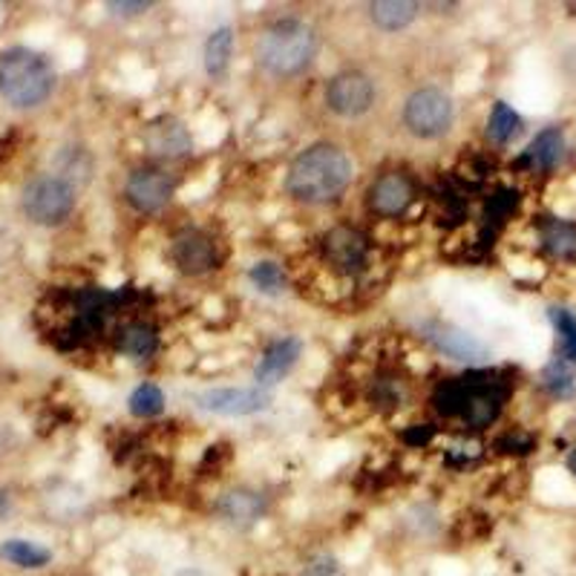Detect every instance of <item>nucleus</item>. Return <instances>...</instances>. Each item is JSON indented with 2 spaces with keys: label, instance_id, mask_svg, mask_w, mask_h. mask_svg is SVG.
I'll use <instances>...</instances> for the list:
<instances>
[{
  "label": "nucleus",
  "instance_id": "obj_6",
  "mask_svg": "<svg viewBox=\"0 0 576 576\" xmlns=\"http://www.w3.org/2000/svg\"><path fill=\"white\" fill-rule=\"evenodd\" d=\"M453 96L441 87H418L403 101V127L421 141H436L453 130Z\"/></svg>",
  "mask_w": 576,
  "mask_h": 576
},
{
  "label": "nucleus",
  "instance_id": "obj_16",
  "mask_svg": "<svg viewBox=\"0 0 576 576\" xmlns=\"http://www.w3.org/2000/svg\"><path fill=\"white\" fill-rule=\"evenodd\" d=\"M216 513L234 527H251L265 516V496L248 487H234L228 493L220 496Z\"/></svg>",
  "mask_w": 576,
  "mask_h": 576
},
{
  "label": "nucleus",
  "instance_id": "obj_5",
  "mask_svg": "<svg viewBox=\"0 0 576 576\" xmlns=\"http://www.w3.org/2000/svg\"><path fill=\"white\" fill-rule=\"evenodd\" d=\"M75 202H78V190L73 181L58 173H38L35 179L26 181L24 193H21L26 220L41 228L64 225L73 216Z\"/></svg>",
  "mask_w": 576,
  "mask_h": 576
},
{
  "label": "nucleus",
  "instance_id": "obj_24",
  "mask_svg": "<svg viewBox=\"0 0 576 576\" xmlns=\"http://www.w3.org/2000/svg\"><path fill=\"white\" fill-rule=\"evenodd\" d=\"M542 384L553 398H571L576 392V372L574 363L553 358L542 370Z\"/></svg>",
  "mask_w": 576,
  "mask_h": 576
},
{
  "label": "nucleus",
  "instance_id": "obj_2",
  "mask_svg": "<svg viewBox=\"0 0 576 576\" xmlns=\"http://www.w3.org/2000/svg\"><path fill=\"white\" fill-rule=\"evenodd\" d=\"M321 50L317 33L303 17H277L256 38V64L272 78H297L314 64Z\"/></svg>",
  "mask_w": 576,
  "mask_h": 576
},
{
  "label": "nucleus",
  "instance_id": "obj_10",
  "mask_svg": "<svg viewBox=\"0 0 576 576\" xmlns=\"http://www.w3.org/2000/svg\"><path fill=\"white\" fill-rule=\"evenodd\" d=\"M323 260L335 268L338 274L354 277L361 274L370 263V239L366 234L352 225H335L331 230L323 234Z\"/></svg>",
  "mask_w": 576,
  "mask_h": 576
},
{
  "label": "nucleus",
  "instance_id": "obj_19",
  "mask_svg": "<svg viewBox=\"0 0 576 576\" xmlns=\"http://www.w3.org/2000/svg\"><path fill=\"white\" fill-rule=\"evenodd\" d=\"M421 15V3L415 0H375L370 3V21L380 33H403Z\"/></svg>",
  "mask_w": 576,
  "mask_h": 576
},
{
  "label": "nucleus",
  "instance_id": "obj_18",
  "mask_svg": "<svg viewBox=\"0 0 576 576\" xmlns=\"http://www.w3.org/2000/svg\"><path fill=\"white\" fill-rule=\"evenodd\" d=\"M115 349L133 361H150L159 349V331L153 323L133 321L124 323L118 335H115Z\"/></svg>",
  "mask_w": 576,
  "mask_h": 576
},
{
  "label": "nucleus",
  "instance_id": "obj_15",
  "mask_svg": "<svg viewBox=\"0 0 576 576\" xmlns=\"http://www.w3.org/2000/svg\"><path fill=\"white\" fill-rule=\"evenodd\" d=\"M427 340L436 346L438 352H444L447 358H453L459 363H478L487 358V346L469 335L467 329L461 326H453V323H429L427 329Z\"/></svg>",
  "mask_w": 576,
  "mask_h": 576
},
{
  "label": "nucleus",
  "instance_id": "obj_7",
  "mask_svg": "<svg viewBox=\"0 0 576 576\" xmlns=\"http://www.w3.org/2000/svg\"><path fill=\"white\" fill-rule=\"evenodd\" d=\"M375 96L378 90H375L372 75H366L363 70H343L329 78L323 101L340 118H361L375 108Z\"/></svg>",
  "mask_w": 576,
  "mask_h": 576
},
{
  "label": "nucleus",
  "instance_id": "obj_28",
  "mask_svg": "<svg viewBox=\"0 0 576 576\" xmlns=\"http://www.w3.org/2000/svg\"><path fill=\"white\" fill-rule=\"evenodd\" d=\"M108 9L113 12V15L118 17H139V15H148V9H153V3L150 0H110Z\"/></svg>",
  "mask_w": 576,
  "mask_h": 576
},
{
  "label": "nucleus",
  "instance_id": "obj_11",
  "mask_svg": "<svg viewBox=\"0 0 576 576\" xmlns=\"http://www.w3.org/2000/svg\"><path fill=\"white\" fill-rule=\"evenodd\" d=\"M171 263L188 277H199L216 268L220 263V251H216V239L202 228L179 230L171 242Z\"/></svg>",
  "mask_w": 576,
  "mask_h": 576
},
{
  "label": "nucleus",
  "instance_id": "obj_13",
  "mask_svg": "<svg viewBox=\"0 0 576 576\" xmlns=\"http://www.w3.org/2000/svg\"><path fill=\"white\" fill-rule=\"evenodd\" d=\"M141 141L156 159H181L193 150V136L176 115H156L153 122L145 124Z\"/></svg>",
  "mask_w": 576,
  "mask_h": 576
},
{
  "label": "nucleus",
  "instance_id": "obj_1",
  "mask_svg": "<svg viewBox=\"0 0 576 576\" xmlns=\"http://www.w3.org/2000/svg\"><path fill=\"white\" fill-rule=\"evenodd\" d=\"M352 173V156L340 145L317 141L300 150L288 165L286 190L288 197L303 205H329L349 188Z\"/></svg>",
  "mask_w": 576,
  "mask_h": 576
},
{
  "label": "nucleus",
  "instance_id": "obj_26",
  "mask_svg": "<svg viewBox=\"0 0 576 576\" xmlns=\"http://www.w3.org/2000/svg\"><path fill=\"white\" fill-rule=\"evenodd\" d=\"M548 317H551L553 331H556V338H560V354H556V358L576 363V314L568 312V309L553 305V309H548Z\"/></svg>",
  "mask_w": 576,
  "mask_h": 576
},
{
  "label": "nucleus",
  "instance_id": "obj_17",
  "mask_svg": "<svg viewBox=\"0 0 576 576\" xmlns=\"http://www.w3.org/2000/svg\"><path fill=\"white\" fill-rule=\"evenodd\" d=\"M565 133L560 127H548L536 136L527 150L518 159V165L530 167V171H553L565 159Z\"/></svg>",
  "mask_w": 576,
  "mask_h": 576
},
{
  "label": "nucleus",
  "instance_id": "obj_9",
  "mask_svg": "<svg viewBox=\"0 0 576 576\" xmlns=\"http://www.w3.org/2000/svg\"><path fill=\"white\" fill-rule=\"evenodd\" d=\"M173 193H176L173 173L156 165L136 167L127 176V181H124V199L139 214H156V211H162L173 199Z\"/></svg>",
  "mask_w": 576,
  "mask_h": 576
},
{
  "label": "nucleus",
  "instance_id": "obj_4",
  "mask_svg": "<svg viewBox=\"0 0 576 576\" xmlns=\"http://www.w3.org/2000/svg\"><path fill=\"white\" fill-rule=\"evenodd\" d=\"M504 398H508V387L496 372H469L464 378L441 384L436 401L444 415H455L467 421L469 427L481 429L499 418Z\"/></svg>",
  "mask_w": 576,
  "mask_h": 576
},
{
  "label": "nucleus",
  "instance_id": "obj_20",
  "mask_svg": "<svg viewBox=\"0 0 576 576\" xmlns=\"http://www.w3.org/2000/svg\"><path fill=\"white\" fill-rule=\"evenodd\" d=\"M234 29L230 26H216L214 33L205 38V47H202V64H205L208 78L214 82H223L230 70V58H234Z\"/></svg>",
  "mask_w": 576,
  "mask_h": 576
},
{
  "label": "nucleus",
  "instance_id": "obj_30",
  "mask_svg": "<svg viewBox=\"0 0 576 576\" xmlns=\"http://www.w3.org/2000/svg\"><path fill=\"white\" fill-rule=\"evenodd\" d=\"M568 469H571V473H574V476H576V447H574V450H571V453H568Z\"/></svg>",
  "mask_w": 576,
  "mask_h": 576
},
{
  "label": "nucleus",
  "instance_id": "obj_3",
  "mask_svg": "<svg viewBox=\"0 0 576 576\" xmlns=\"http://www.w3.org/2000/svg\"><path fill=\"white\" fill-rule=\"evenodd\" d=\"M55 66L33 47H9L0 52V99L17 110L41 108L55 90Z\"/></svg>",
  "mask_w": 576,
  "mask_h": 576
},
{
  "label": "nucleus",
  "instance_id": "obj_12",
  "mask_svg": "<svg viewBox=\"0 0 576 576\" xmlns=\"http://www.w3.org/2000/svg\"><path fill=\"white\" fill-rule=\"evenodd\" d=\"M366 202H370L372 214L384 216V220H396V216L406 214L412 202H415V181L403 171L380 173L378 179L370 185Z\"/></svg>",
  "mask_w": 576,
  "mask_h": 576
},
{
  "label": "nucleus",
  "instance_id": "obj_22",
  "mask_svg": "<svg viewBox=\"0 0 576 576\" xmlns=\"http://www.w3.org/2000/svg\"><path fill=\"white\" fill-rule=\"evenodd\" d=\"M518 133H522V115L508 101H496L490 115H487V139L504 148L516 139Z\"/></svg>",
  "mask_w": 576,
  "mask_h": 576
},
{
  "label": "nucleus",
  "instance_id": "obj_14",
  "mask_svg": "<svg viewBox=\"0 0 576 576\" xmlns=\"http://www.w3.org/2000/svg\"><path fill=\"white\" fill-rule=\"evenodd\" d=\"M300 354H303V340L295 338V335L277 338L274 343L265 346V352L260 354V361H256L254 366L256 387L263 389L277 387L283 378L291 375V370H295L297 361H300Z\"/></svg>",
  "mask_w": 576,
  "mask_h": 576
},
{
  "label": "nucleus",
  "instance_id": "obj_8",
  "mask_svg": "<svg viewBox=\"0 0 576 576\" xmlns=\"http://www.w3.org/2000/svg\"><path fill=\"white\" fill-rule=\"evenodd\" d=\"M272 401V389L256 387V384L254 387H214L197 396L199 410L220 415V418H248V415L268 410Z\"/></svg>",
  "mask_w": 576,
  "mask_h": 576
},
{
  "label": "nucleus",
  "instance_id": "obj_27",
  "mask_svg": "<svg viewBox=\"0 0 576 576\" xmlns=\"http://www.w3.org/2000/svg\"><path fill=\"white\" fill-rule=\"evenodd\" d=\"M542 242L544 248L556 256L574 254L576 225L565 223V220H548V223L542 225Z\"/></svg>",
  "mask_w": 576,
  "mask_h": 576
},
{
  "label": "nucleus",
  "instance_id": "obj_21",
  "mask_svg": "<svg viewBox=\"0 0 576 576\" xmlns=\"http://www.w3.org/2000/svg\"><path fill=\"white\" fill-rule=\"evenodd\" d=\"M0 560L21 571H41L52 562V551L33 539H7L0 542Z\"/></svg>",
  "mask_w": 576,
  "mask_h": 576
},
{
  "label": "nucleus",
  "instance_id": "obj_25",
  "mask_svg": "<svg viewBox=\"0 0 576 576\" xmlns=\"http://www.w3.org/2000/svg\"><path fill=\"white\" fill-rule=\"evenodd\" d=\"M127 410L136 418H156L165 412V392L156 384H139L127 398Z\"/></svg>",
  "mask_w": 576,
  "mask_h": 576
},
{
  "label": "nucleus",
  "instance_id": "obj_29",
  "mask_svg": "<svg viewBox=\"0 0 576 576\" xmlns=\"http://www.w3.org/2000/svg\"><path fill=\"white\" fill-rule=\"evenodd\" d=\"M338 574V560L329 556V553H321L314 556L309 565H305V576H335Z\"/></svg>",
  "mask_w": 576,
  "mask_h": 576
},
{
  "label": "nucleus",
  "instance_id": "obj_23",
  "mask_svg": "<svg viewBox=\"0 0 576 576\" xmlns=\"http://www.w3.org/2000/svg\"><path fill=\"white\" fill-rule=\"evenodd\" d=\"M248 283H251L260 295L277 297L286 291L288 277L280 263H274V260H256V263L248 268Z\"/></svg>",
  "mask_w": 576,
  "mask_h": 576
}]
</instances>
